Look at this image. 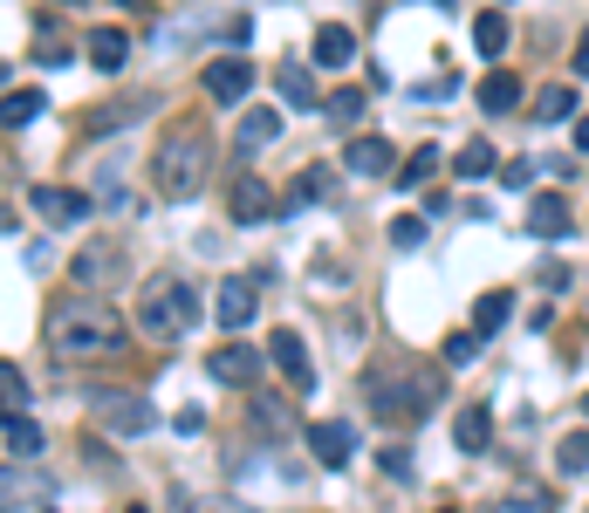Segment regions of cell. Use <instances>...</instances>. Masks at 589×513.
<instances>
[{
    "instance_id": "cell-1",
    "label": "cell",
    "mask_w": 589,
    "mask_h": 513,
    "mask_svg": "<svg viewBox=\"0 0 589 513\" xmlns=\"http://www.w3.org/2000/svg\"><path fill=\"white\" fill-rule=\"evenodd\" d=\"M42 336H49L55 357H69V363H97V357H124L131 322H124V315H116L103 295H83V288H75L69 301L49 308Z\"/></svg>"
},
{
    "instance_id": "cell-2",
    "label": "cell",
    "mask_w": 589,
    "mask_h": 513,
    "mask_svg": "<svg viewBox=\"0 0 589 513\" xmlns=\"http://www.w3.org/2000/svg\"><path fill=\"white\" fill-rule=\"evenodd\" d=\"M364 398H370V411L390 424H418L431 404H439V370H425V363H390V370H370L364 377Z\"/></svg>"
},
{
    "instance_id": "cell-3",
    "label": "cell",
    "mask_w": 589,
    "mask_h": 513,
    "mask_svg": "<svg viewBox=\"0 0 589 513\" xmlns=\"http://www.w3.org/2000/svg\"><path fill=\"white\" fill-rule=\"evenodd\" d=\"M206 172H213V137L200 124H172V137L159 144V157H151L159 192H165V199H200Z\"/></svg>"
},
{
    "instance_id": "cell-4",
    "label": "cell",
    "mask_w": 589,
    "mask_h": 513,
    "mask_svg": "<svg viewBox=\"0 0 589 513\" xmlns=\"http://www.w3.org/2000/svg\"><path fill=\"white\" fill-rule=\"evenodd\" d=\"M200 288L192 281H179V274H151L144 281V295H138V329L151 336V342H179L192 322H200Z\"/></svg>"
},
{
    "instance_id": "cell-5",
    "label": "cell",
    "mask_w": 589,
    "mask_h": 513,
    "mask_svg": "<svg viewBox=\"0 0 589 513\" xmlns=\"http://www.w3.org/2000/svg\"><path fill=\"white\" fill-rule=\"evenodd\" d=\"M124 267L131 260H124V247H116V240H90L83 254L69 260V281L83 288V295H110L116 281H124Z\"/></svg>"
},
{
    "instance_id": "cell-6",
    "label": "cell",
    "mask_w": 589,
    "mask_h": 513,
    "mask_svg": "<svg viewBox=\"0 0 589 513\" xmlns=\"http://www.w3.org/2000/svg\"><path fill=\"white\" fill-rule=\"evenodd\" d=\"M308 452H316L323 472H343L349 452H357V424H349V418H316V424H308Z\"/></svg>"
},
{
    "instance_id": "cell-7",
    "label": "cell",
    "mask_w": 589,
    "mask_h": 513,
    "mask_svg": "<svg viewBox=\"0 0 589 513\" xmlns=\"http://www.w3.org/2000/svg\"><path fill=\"white\" fill-rule=\"evenodd\" d=\"M55 493L49 472H28V465H0V513H21V506H42Z\"/></svg>"
},
{
    "instance_id": "cell-8",
    "label": "cell",
    "mask_w": 589,
    "mask_h": 513,
    "mask_svg": "<svg viewBox=\"0 0 589 513\" xmlns=\"http://www.w3.org/2000/svg\"><path fill=\"white\" fill-rule=\"evenodd\" d=\"M254 288H261V281H247V274H226L206 315H213L220 329H247V322H254Z\"/></svg>"
},
{
    "instance_id": "cell-9",
    "label": "cell",
    "mask_w": 589,
    "mask_h": 513,
    "mask_svg": "<svg viewBox=\"0 0 589 513\" xmlns=\"http://www.w3.org/2000/svg\"><path fill=\"white\" fill-rule=\"evenodd\" d=\"M200 90H206L213 103H241V96L254 90V69H247V55H220V62H206Z\"/></svg>"
},
{
    "instance_id": "cell-10",
    "label": "cell",
    "mask_w": 589,
    "mask_h": 513,
    "mask_svg": "<svg viewBox=\"0 0 589 513\" xmlns=\"http://www.w3.org/2000/svg\"><path fill=\"white\" fill-rule=\"evenodd\" d=\"M267 363H282V377H288V390H316V370H308V349H302V336L295 329H274L267 336Z\"/></svg>"
},
{
    "instance_id": "cell-11",
    "label": "cell",
    "mask_w": 589,
    "mask_h": 513,
    "mask_svg": "<svg viewBox=\"0 0 589 513\" xmlns=\"http://www.w3.org/2000/svg\"><path fill=\"white\" fill-rule=\"evenodd\" d=\"M206 370H213L220 383H233V390H254V383H261V349H247V342H220L213 357H206Z\"/></svg>"
},
{
    "instance_id": "cell-12",
    "label": "cell",
    "mask_w": 589,
    "mask_h": 513,
    "mask_svg": "<svg viewBox=\"0 0 589 513\" xmlns=\"http://www.w3.org/2000/svg\"><path fill=\"white\" fill-rule=\"evenodd\" d=\"M97 199H83L75 185H34V213H42L49 226H83Z\"/></svg>"
},
{
    "instance_id": "cell-13",
    "label": "cell",
    "mask_w": 589,
    "mask_h": 513,
    "mask_svg": "<svg viewBox=\"0 0 589 513\" xmlns=\"http://www.w3.org/2000/svg\"><path fill=\"white\" fill-rule=\"evenodd\" d=\"M226 213L241 219V226H261V219H274L282 213V199L261 185V178H233V192H226Z\"/></svg>"
},
{
    "instance_id": "cell-14",
    "label": "cell",
    "mask_w": 589,
    "mask_h": 513,
    "mask_svg": "<svg viewBox=\"0 0 589 513\" xmlns=\"http://www.w3.org/2000/svg\"><path fill=\"white\" fill-rule=\"evenodd\" d=\"M528 233H535V240H562V233H576L569 199H556V192H535V199H528Z\"/></svg>"
},
{
    "instance_id": "cell-15",
    "label": "cell",
    "mask_w": 589,
    "mask_h": 513,
    "mask_svg": "<svg viewBox=\"0 0 589 513\" xmlns=\"http://www.w3.org/2000/svg\"><path fill=\"white\" fill-rule=\"evenodd\" d=\"M308 62H316V69H349V62H357V34H349L343 21H323L316 42H308Z\"/></svg>"
},
{
    "instance_id": "cell-16",
    "label": "cell",
    "mask_w": 589,
    "mask_h": 513,
    "mask_svg": "<svg viewBox=\"0 0 589 513\" xmlns=\"http://www.w3.org/2000/svg\"><path fill=\"white\" fill-rule=\"evenodd\" d=\"M97 411H103V431H110V439H144V431H151V404H144V398H103Z\"/></svg>"
},
{
    "instance_id": "cell-17",
    "label": "cell",
    "mask_w": 589,
    "mask_h": 513,
    "mask_svg": "<svg viewBox=\"0 0 589 513\" xmlns=\"http://www.w3.org/2000/svg\"><path fill=\"white\" fill-rule=\"evenodd\" d=\"M453 439H459L466 459H480V452L494 445V411H487V404H466V411L453 418Z\"/></svg>"
},
{
    "instance_id": "cell-18",
    "label": "cell",
    "mask_w": 589,
    "mask_h": 513,
    "mask_svg": "<svg viewBox=\"0 0 589 513\" xmlns=\"http://www.w3.org/2000/svg\"><path fill=\"white\" fill-rule=\"evenodd\" d=\"M274 137H282V110H247V116H241V131H233V151L254 157V151H267Z\"/></svg>"
},
{
    "instance_id": "cell-19",
    "label": "cell",
    "mask_w": 589,
    "mask_h": 513,
    "mask_svg": "<svg viewBox=\"0 0 589 513\" xmlns=\"http://www.w3.org/2000/svg\"><path fill=\"white\" fill-rule=\"evenodd\" d=\"M480 110H487V116H515V110H521V75L487 69V75H480Z\"/></svg>"
},
{
    "instance_id": "cell-20",
    "label": "cell",
    "mask_w": 589,
    "mask_h": 513,
    "mask_svg": "<svg viewBox=\"0 0 589 513\" xmlns=\"http://www.w3.org/2000/svg\"><path fill=\"white\" fill-rule=\"evenodd\" d=\"M343 165L357 178H384L390 172V137H349L343 144Z\"/></svg>"
},
{
    "instance_id": "cell-21",
    "label": "cell",
    "mask_w": 589,
    "mask_h": 513,
    "mask_svg": "<svg viewBox=\"0 0 589 513\" xmlns=\"http://www.w3.org/2000/svg\"><path fill=\"white\" fill-rule=\"evenodd\" d=\"M0 439H8V452H14V459H34V452L49 445V439H42V424H34L21 404H14V411H0Z\"/></svg>"
},
{
    "instance_id": "cell-22",
    "label": "cell",
    "mask_w": 589,
    "mask_h": 513,
    "mask_svg": "<svg viewBox=\"0 0 589 513\" xmlns=\"http://www.w3.org/2000/svg\"><path fill=\"white\" fill-rule=\"evenodd\" d=\"M124 62H131V34H124V28H97V34H90V69H97V75H116Z\"/></svg>"
},
{
    "instance_id": "cell-23",
    "label": "cell",
    "mask_w": 589,
    "mask_h": 513,
    "mask_svg": "<svg viewBox=\"0 0 589 513\" xmlns=\"http://www.w3.org/2000/svg\"><path fill=\"white\" fill-rule=\"evenodd\" d=\"M329 185H336V172L329 165H308L288 192H282V213H302V206H316V199H329Z\"/></svg>"
},
{
    "instance_id": "cell-24",
    "label": "cell",
    "mask_w": 589,
    "mask_h": 513,
    "mask_svg": "<svg viewBox=\"0 0 589 513\" xmlns=\"http://www.w3.org/2000/svg\"><path fill=\"white\" fill-rule=\"evenodd\" d=\"M274 83H282V103H288V110H316V103H323V96H316V75H308L302 62L274 69Z\"/></svg>"
},
{
    "instance_id": "cell-25",
    "label": "cell",
    "mask_w": 589,
    "mask_h": 513,
    "mask_svg": "<svg viewBox=\"0 0 589 513\" xmlns=\"http://www.w3.org/2000/svg\"><path fill=\"white\" fill-rule=\"evenodd\" d=\"M42 110H49L42 90H8V96H0V124H8V131H28Z\"/></svg>"
},
{
    "instance_id": "cell-26",
    "label": "cell",
    "mask_w": 589,
    "mask_h": 513,
    "mask_svg": "<svg viewBox=\"0 0 589 513\" xmlns=\"http://www.w3.org/2000/svg\"><path fill=\"white\" fill-rule=\"evenodd\" d=\"M494 513H556V486H541V480H521L515 493H500Z\"/></svg>"
},
{
    "instance_id": "cell-27",
    "label": "cell",
    "mask_w": 589,
    "mask_h": 513,
    "mask_svg": "<svg viewBox=\"0 0 589 513\" xmlns=\"http://www.w3.org/2000/svg\"><path fill=\"white\" fill-rule=\"evenodd\" d=\"M528 110H535V124H569V116H576V90L569 83H548Z\"/></svg>"
},
{
    "instance_id": "cell-28",
    "label": "cell",
    "mask_w": 589,
    "mask_h": 513,
    "mask_svg": "<svg viewBox=\"0 0 589 513\" xmlns=\"http://www.w3.org/2000/svg\"><path fill=\"white\" fill-rule=\"evenodd\" d=\"M507 42H515V28H507V14H480V21H474V49H480L487 62H500V55H507Z\"/></svg>"
},
{
    "instance_id": "cell-29",
    "label": "cell",
    "mask_w": 589,
    "mask_h": 513,
    "mask_svg": "<svg viewBox=\"0 0 589 513\" xmlns=\"http://www.w3.org/2000/svg\"><path fill=\"white\" fill-rule=\"evenodd\" d=\"M507 315H515V295L494 288V295L474 301V329H480V336H500V329H507Z\"/></svg>"
},
{
    "instance_id": "cell-30",
    "label": "cell",
    "mask_w": 589,
    "mask_h": 513,
    "mask_svg": "<svg viewBox=\"0 0 589 513\" xmlns=\"http://www.w3.org/2000/svg\"><path fill=\"white\" fill-rule=\"evenodd\" d=\"M453 172H459V178H487V172H494V144H480V137L459 144V151H453Z\"/></svg>"
},
{
    "instance_id": "cell-31",
    "label": "cell",
    "mask_w": 589,
    "mask_h": 513,
    "mask_svg": "<svg viewBox=\"0 0 589 513\" xmlns=\"http://www.w3.org/2000/svg\"><path fill=\"white\" fill-rule=\"evenodd\" d=\"M431 172H439V144H418V151L405 157V165H398V185L412 192V185H425Z\"/></svg>"
},
{
    "instance_id": "cell-32",
    "label": "cell",
    "mask_w": 589,
    "mask_h": 513,
    "mask_svg": "<svg viewBox=\"0 0 589 513\" xmlns=\"http://www.w3.org/2000/svg\"><path fill=\"white\" fill-rule=\"evenodd\" d=\"M480 342H487L480 329H459V336H446V349H439V363H446V370H459V363H474V357H480Z\"/></svg>"
},
{
    "instance_id": "cell-33",
    "label": "cell",
    "mask_w": 589,
    "mask_h": 513,
    "mask_svg": "<svg viewBox=\"0 0 589 513\" xmlns=\"http://www.w3.org/2000/svg\"><path fill=\"white\" fill-rule=\"evenodd\" d=\"M28 55H34V69H69V42H62L55 28H42V42H34Z\"/></svg>"
},
{
    "instance_id": "cell-34",
    "label": "cell",
    "mask_w": 589,
    "mask_h": 513,
    "mask_svg": "<svg viewBox=\"0 0 589 513\" xmlns=\"http://www.w3.org/2000/svg\"><path fill=\"white\" fill-rule=\"evenodd\" d=\"M144 110H151L144 96H138V103H103V110L90 116V131H110V124H138V116H144Z\"/></svg>"
},
{
    "instance_id": "cell-35",
    "label": "cell",
    "mask_w": 589,
    "mask_h": 513,
    "mask_svg": "<svg viewBox=\"0 0 589 513\" xmlns=\"http://www.w3.org/2000/svg\"><path fill=\"white\" fill-rule=\"evenodd\" d=\"M556 465L562 472H589V431H569V439L556 445Z\"/></svg>"
},
{
    "instance_id": "cell-36",
    "label": "cell",
    "mask_w": 589,
    "mask_h": 513,
    "mask_svg": "<svg viewBox=\"0 0 589 513\" xmlns=\"http://www.w3.org/2000/svg\"><path fill=\"white\" fill-rule=\"evenodd\" d=\"M390 247H425V213H398V219H390Z\"/></svg>"
},
{
    "instance_id": "cell-37",
    "label": "cell",
    "mask_w": 589,
    "mask_h": 513,
    "mask_svg": "<svg viewBox=\"0 0 589 513\" xmlns=\"http://www.w3.org/2000/svg\"><path fill=\"white\" fill-rule=\"evenodd\" d=\"M14 404H28V377L14 363H0V411H14Z\"/></svg>"
},
{
    "instance_id": "cell-38",
    "label": "cell",
    "mask_w": 589,
    "mask_h": 513,
    "mask_svg": "<svg viewBox=\"0 0 589 513\" xmlns=\"http://www.w3.org/2000/svg\"><path fill=\"white\" fill-rule=\"evenodd\" d=\"M357 116H364V90H343L329 103V124H357Z\"/></svg>"
},
{
    "instance_id": "cell-39",
    "label": "cell",
    "mask_w": 589,
    "mask_h": 513,
    "mask_svg": "<svg viewBox=\"0 0 589 513\" xmlns=\"http://www.w3.org/2000/svg\"><path fill=\"white\" fill-rule=\"evenodd\" d=\"M377 472H390V480H412V452H405V445H384V452H377Z\"/></svg>"
},
{
    "instance_id": "cell-40",
    "label": "cell",
    "mask_w": 589,
    "mask_h": 513,
    "mask_svg": "<svg viewBox=\"0 0 589 513\" xmlns=\"http://www.w3.org/2000/svg\"><path fill=\"white\" fill-rule=\"evenodd\" d=\"M220 42H226L233 55H241V49L254 42V21H247V14H233V21H226V34H220Z\"/></svg>"
},
{
    "instance_id": "cell-41",
    "label": "cell",
    "mask_w": 589,
    "mask_h": 513,
    "mask_svg": "<svg viewBox=\"0 0 589 513\" xmlns=\"http://www.w3.org/2000/svg\"><path fill=\"white\" fill-rule=\"evenodd\" d=\"M282 418H288V411L274 404V398H254V424H261V431H282Z\"/></svg>"
},
{
    "instance_id": "cell-42",
    "label": "cell",
    "mask_w": 589,
    "mask_h": 513,
    "mask_svg": "<svg viewBox=\"0 0 589 513\" xmlns=\"http://www.w3.org/2000/svg\"><path fill=\"white\" fill-rule=\"evenodd\" d=\"M576 75H589V28H582V42H576Z\"/></svg>"
},
{
    "instance_id": "cell-43",
    "label": "cell",
    "mask_w": 589,
    "mask_h": 513,
    "mask_svg": "<svg viewBox=\"0 0 589 513\" xmlns=\"http://www.w3.org/2000/svg\"><path fill=\"white\" fill-rule=\"evenodd\" d=\"M576 151L589 157V116H582V124H576Z\"/></svg>"
},
{
    "instance_id": "cell-44",
    "label": "cell",
    "mask_w": 589,
    "mask_h": 513,
    "mask_svg": "<svg viewBox=\"0 0 589 513\" xmlns=\"http://www.w3.org/2000/svg\"><path fill=\"white\" fill-rule=\"evenodd\" d=\"M124 513H151V506H124Z\"/></svg>"
},
{
    "instance_id": "cell-45",
    "label": "cell",
    "mask_w": 589,
    "mask_h": 513,
    "mask_svg": "<svg viewBox=\"0 0 589 513\" xmlns=\"http://www.w3.org/2000/svg\"><path fill=\"white\" fill-rule=\"evenodd\" d=\"M62 8H83V0H62Z\"/></svg>"
},
{
    "instance_id": "cell-46",
    "label": "cell",
    "mask_w": 589,
    "mask_h": 513,
    "mask_svg": "<svg viewBox=\"0 0 589 513\" xmlns=\"http://www.w3.org/2000/svg\"><path fill=\"white\" fill-rule=\"evenodd\" d=\"M34 513H55V506H34Z\"/></svg>"
},
{
    "instance_id": "cell-47",
    "label": "cell",
    "mask_w": 589,
    "mask_h": 513,
    "mask_svg": "<svg viewBox=\"0 0 589 513\" xmlns=\"http://www.w3.org/2000/svg\"><path fill=\"white\" fill-rule=\"evenodd\" d=\"M439 513H453V506H439Z\"/></svg>"
}]
</instances>
